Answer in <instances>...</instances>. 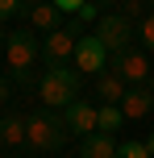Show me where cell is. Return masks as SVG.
<instances>
[{
  "instance_id": "5",
  "label": "cell",
  "mask_w": 154,
  "mask_h": 158,
  "mask_svg": "<svg viewBox=\"0 0 154 158\" xmlns=\"http://www.w3.org/2000/svg\"><path fill=\"white\" fill-rule=\"evenodd\" d=\"M113 75H121L125 79V83H146V79H150V54H146V50H121V54H113Z\"/></svg>"
},
{
  "instance_id": "4",
  "label": "cell",
  "mask_w": 154,
  "mask_h": 158,
  "mask_svg": "<svg viewBox=\"0 0 154 158\" xmlns=\"http://www.w3.org/2000/svg\"><path fill=\"white\" fill-rule=\"evenodd\" d=\"M33 33H38V29H29V25L8 33L4 54H8V67H13V71H29V63L42 54V46H38V38H33Z\"/></svg>"
},
{
  "instance_id": "18",
  "label": "cell",
  "mask_w": 154,
  "mask_h": 158,
  "mask_svg": "<svg viewBox=\"0 0 154 158\" xmlns=\"http://www.w3.org/2000/svg\"><path fill=\"white\" fill-rule=\"evenodd\" d=\"M50 4H54L58 13H71V17H75V13L83 8V4H88V0H50Z\"/></svg>"
},
{
  "instance_id": "13",
  "label": "cell",
  "mask_w": 154,
  "mask_h": 158,
  "mask_svg": "<svg viewBox=\"0 0 154 158\" xmlns=\"http://www.w3.org/2000/svg\"><path fill=\"white\" fill-rule=\"evenodd\" d=\"M121 121H125L121 104H100V112H96V129H100V133H113Z\"/></svg>"
},
{
  "instance_id": "21",
  "label": "cell",
  "mask_w": 154,
  "mask_h": 158,
  "mask_svg": "<svg viewBox=\"0 0 154 158\" xmlns=\"http://www.w3.org/2000/svg\"><path fill=\"white\" fill-rule=\"evenodd\" d=\"M21 4H29V8H33V4H46V0H21Z\"/></svg>"
},
{
  "instance_id": "20",
  "label": "cell",
  "mask_w": 154,
  "mask_h": 158,
  "mask_svg": "<svg viewBox=\"0 0 154 158\" xmlns=\"http://www.w3.org/2000/svg\"><path fill=\"white\" fill-rule=\"evenodd\" d=\"M8 96H13V83H8V79H0V104H4Z\"/></svg>"
},
{
  "instance_id": "9",
  "label": "cell",
  "mask_w": 154,
  "mask_h": 158,
  "mask_svg": "<svg viewBox=\"0 0 154 158\" xmlns=\"http://www.w3.org/2000/svg\"><path fill=\"white\" fill-rule=\"evenodd\" d=\"M63 21H67V13H58L54 4H33L29 8V29H42V33H54V29H63Z\"/></svg>"
},
{
  "instance_id": "14",
  "label": "cell",
  "mask_w": 154,
  "mask_h": 158,
  "mask_svg": "<svg viewBox=\"0 0 154 158\" xmlns=\"http://www.w3.org/2000/svg\"><path fill=\"white\" fill-rule=\"evenodd\" d=\"M117 158H154V154L146 142H125V146H117Z\"/></svg>"
},
{
  "instance_id": "24",
  "label": "cell",
  "mask_w": 154,
  "mask_h": 158,
  "mask_svg": "<svg viewBox=\"0 0 154 158\" xmlns=\"http://www.w3.org/2000/svg\"><path fill=\"white\" fill-rule=\"evenodd\" d=\"M146 4H150V8H154V0H146Z\"/></svg>"
},
{
  "instance_id": "12",
  "label": "cell",
  "mask_w": 154,
  "mask_h": 158,
  "mask_svg": "<svg viewBox=\"0 0 154 158\" xmlns=\"http://www.w3.org/2000/svg\"><path fill=\"white\" fill-rule=\"evenodd\" d=\"M0 142L4 146H21L25 142V117H0Z\"/></svg>"
},
{
  "instance_id": "8",
  "label": "cell",
  "mask_w": 154,
  "mask_h": 158,
  "mask_svg": "<svg viewBox=\"0 0 154 158\" xmlns=\"http://www.w3.org/2000/svg\"><path fill=\"white\" fill-rule=\"evenodd\" d=\"M96 112H100L96 104H88V100L79 96L75 104H67V108H63V117H67V129H71L75 137H88V133H96Z\"/></svg>"
},
{
  "instance_id": "15",
  "label": "cell",
  "mask_w": 154,
  "mask_h": 158,
  "mask_svg": "<svg viewBox=\"0 0 154 158\" xmlns=\"http://www.w3.org/2000/svg\"><path fill=\"white\" fill-rule=\"evenodd\" d=\"M138 38H142L146 50H154V13H146V17L138 21Z\"/></svg>"
},
{
  "instance_id": "22",
  "label": "cell",
  "mask_w": 154,
  "mask_h": 158,
  "mask_svg": "<svg viewBox=\"0 0 154 158\" xmlns=\"http://www.w3.org/2000/svg\"><path fill=\"white\" fill-rule=\"evenodd\" d=\"M0 46H8V33H4V29H0Z\"/></svg>"
},
{
  "instance_id": "16",
  "label": "cell",
  "mask_w": 154,
  "mask_h": 158,
  "mask_svg": "<svg viewBox=\"0 0 154 158\" xmlns=\"http://www.w3.org/2000/svg\"><path fill=\"white\" fill-rule=\"evenodd\" d=\"M146 0H125V17H129V21H142V17H146Z\"/></svg>"
},
{
  "instance_id": "10",
  "label": "cell",
  "mask_w": 154,
  "mask_h": 158,
  "mask_svg": "<svg viewBox=\"0 0 154 158\" xmlns=\"http://www.w3.org/2000/svg\"><path fill=\"white\" fill-rule=\"evenodd\" d=\"M79 158H117V142H113V133H88L79 142Z\"/></svg>"
},
{
  "instance_id": "2",
  "label": "cell",
  "mask_w": 154,
  "mask_h": 158,
  "mask_svg": "<svg viewBox=\"0 0 154 158\" xmlns=\"http://www.w3.org/2000/svg\"><path fill=\"white\" fill-rule=\"evenodd\" d=\"M67 117H54V112H33V117H25V142L33 146V150H58V146L67 142Z\"/></svg>"
},
{
  "instance_id": "1",
  "label": "cell",
  "mask_w": 154,
  "mask_h": 158,
  "mask_svg": "<svg viewBox=\"0 0 154 158\" xmlns=\"http://www.w3.org/2000/svg\"><path fill=\"white\" fill-rule=\"evenodd\" d=\"M79 75H83L79 67H67V63L46 67V75L38 79V96L50 108H67V104L79 100Z\"/></svg>"
},
{
  "instance_id": "3",
  "label": "cell",
  "mask_w": 154,
  "mask_h": 158,
  "mask_svg": "<svg viewBox=\"0 0 154 158\" xmlns=\"http://www.w3.org/2000/svg\"><path fill=\"white\" fill-rule=\"evenodd\" d=\"M133 29H138V25H133L125 13H104V17H100V25H96V38L108 46V54H121V50H129Z\"/></svg>"
},
{
  "instance_id": "17",
  "label": "cell",
  "mask_w": 154,
  "mask_h": 158,
  "mask_svg": "<svg viewBox=\"0 0 154 158\" xmlns=\"http://www.w3.org/2000/svg\"><path fill=\"white\" fill-rule=\"evenodd\" d=\"M75 21H79V25H88V21H100V4H92V0H88V4H83L79 13H75Z\"/></svg>"
},
{
  "instance_id": "11",
  "label": "cell",
  "mask_w": 154,
  "mask_h": 158,
  "mask_svg": "<svg viewBox=\"0 0 154 158\" xmlns=\"http://www.w3.org/2000/svg\"><path fill=\"white\" fill-rule=\"evenodd\" d=\"M96 92H100V104H121V100H125V92H129V83H125L121 75L104 71V75H100V87H96Z\"/></svg>"
},
{
  "instance_id": "19",
  "label": "cell",
  "mask_w": 154,
  "mask_h": 158,
  "mask_svg": "<svg viewBox=\"0 0 154 158\" xmlns=\"http://www.w3.org/2000/svg\"><path fill=\"white\" fill-rule=\"evenodd\" d=\"M17 8H21V0H0V21H8Z\"/></svg>"
},
{
  "instance_id": "6",
  "label": "cell",
  "mask_w": 154,
  "mask_h": 158,
  "mask_svg": "<svg viewBox=\"0 0 154 158\" xmlns=\"http://www.w3.org/2000/svg\"><path fill=\"white\" fill-rule=\"evenodd\" d=\"M113 63L108 58V46L92 33V38H79V46H75V67H79L83 75H104V67Z\"/></svg>"
},
{
  "instance_id": "25",
  "label": "cell",
  "mask_w": 154,
  "mask_h": 158,
  "mask_svg": "<svg viewBox=\"0 0 154 158\" xmlns=\"http://www.w3.org/2000/svg\"><path fill=\"white\" fill-rule=\"evenodd\" d=\"M100 4H108V0H100Z\"/></svg>"
},
{
  "instance_id": "7",
  "label": "cell",
  "mask_w": 154,
  "mask_h": 158,
  "mask_svg": "<svg viewBox=\"0 0 154 158\" xmlns=\"http://www.w3.org/2000/svg\"><path fill=\"white\" fill-rule=\"evenodd\" d=\"M75 46H79V38H75L71 29H54V33H46V46H42L46 67H58V63H67V58H75Z\"/></svg>"
},
{
  "instance_id": "23",
  "label": "cell",
  "mask_w": 154,
  "mask_h": 158,
  "mask_svg": "<svg viewBox=\"0 0 154 158\" xmlns=\"http://www.w3.org/2000/svg\"><path fill=\"white\" fill-rule=\"evenodd\" d=\"M146 146H150V154H154V133H150V137H146Z\"/></svg>"
}]
</instances>
